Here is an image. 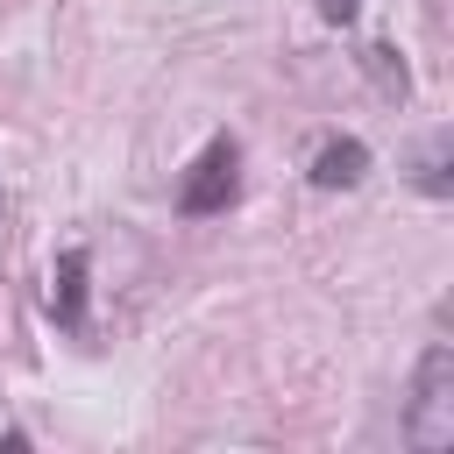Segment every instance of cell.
I'll return each instance as SVG.
<instances>
[{"instance_id": "obj_2", "label": "cell", "mask_w": 454, "mask_h": 454, "mask_svg": "<svg viewBox=\"0 0 454 454\" xmlns=\"http://www.w3.org/2000/svg\"><path fill=\"white\" fill-rule=\"evenodd\" d=\"M234 184H241V149L220 135V142H206V149H199V163L184 170L177 206H184V213H220V206L234 199Z\"/></svg>"}, {"instance_id": "obj_3", "label": "cell", "mask_w": 454, "mask_h": 454, "mask_svg": "<svg viewBox=\"0 0 454 454\" xmlns=\"http://www.w3.org/2000/svg\"><path fill=\"white\" fill-rule=\"evenodd\" d=\"M362 170H369V149H362L355 135H340V142H326V149L312 156V184H319V192H348V184H362Z\"/></svg>"}, {"instance_id": "obj_6", "label": "cell", "mask_w": 454, "mask_h": 454, "mask_svg": "<svg viewBox=\"0 0 454 454\" xmlns=\"http://www.w3.org/2000/svg\"><path fill=\"white\" fill-rule=\"evenodd\" d=\"M319 7V21H333V28H348L355 14H362V0H312Z\"/></svg>"}, {"instance_id": "obj_5", "label": "cell", "mask_w": 454, "mask_h": 454, "mask_svg": "<svg viewBox=\"0 0 454 454\" xmlns=\"http://www.w3.org/2000/svg\"><path fill=\"white\" fill-rule=\"evenodd\" d=\"M369 71H376L383 92H404V64H390V50H369Z\"/></svg>"}, {"instance_id": "obj_7", "label": "cell", "mask_w": 454, "mask_h": 454, "mask_svg": "<svg viewBox=\"0 0 454 454\" xmlns=\"http://www.w3.org/2000/svg\"><path fill=\"white\" fill-rule=\"evenodd\" d=\"M419 184H426V192H447V156H440V149L419 163Z\"/></svg>"}, {"instance_id": "obj_1", "label": "cell", "mask_w": 454, "mask_h": 454, "mask_svg": "<svg viewBox=\"0 0 454 454\" xmlns=\"http://www.w3.org/2000/svg\"><path fill=\"white\" fill-rule=\"evenodd\" d=\"M404 440L440 454L454 447V348L433 340L419 355V376H411V411H404Z\"/></svg>"}, {"instance_id": "obj_4", "label": "cell", "mask_w": 454, "mask_h": 454, "mask_svg": "<svg viewBox=\"0 0 454 454\" xmlns=\"http://www.w3.org/2000/svg\"><path fill=\"white\" fill-rule=\"evenodd\" d=\"M50 319H57V326H78V319H85V248H64V255H57V277H50Z\"/></svg>"}, {"instance_id": "obj_8", "label": "cell", "mask_w": 454, "mask_h": 454, "mask_svg": "<svg viewBox=\"0 0 454 454\" xmlns=\"http://www.w3.org/2000/svg\"><path fill=\"white\" fill-rule=\"evenodd\" d=\"M0 220H7V206H0Z\"/></svg>"}]
</instances>
